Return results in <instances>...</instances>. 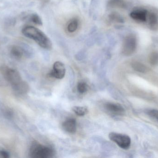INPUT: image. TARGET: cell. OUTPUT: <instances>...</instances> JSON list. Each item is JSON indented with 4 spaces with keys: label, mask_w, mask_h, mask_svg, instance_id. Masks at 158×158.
Listing matches in <instances>:
<instances>
[{
    "label": "cell",
    "mask_w": 158,
    "mask_h": 158,
    "mask_svg": "<svg viewBox=\"0 0 158 158\" xmlns=\"http://www.w3.org/2000/svg\"><path fill=\"white\" fill-rule=\"evenodd\" d=\"M0 71L16 92L19 94L24 95L29 92L28 84L22 80L20 74L16 70L3 66L0 68Z\"/></svg>",
    "instance_id": "1"
},
{
    "label": "cell",
    "mask_w": 158,
    "mask_h": 158,
    "mask_svg": "<svg viewBox=\"0 0 158 158\" xmlns=\"http://www.w3.org/2000/svg\"><path fill=\"white\" fill-rule=\"evenodd\" d=\"M22 33L29 39L35 41L38 45L44 49H52V43L44 32L36 27L27 26L23 28Z\"/></svg>",
    "instance_id": "2"
},
{
    "label": "cell",
    "mask_w": 158,
    "mask_h": 158,
    "mask_svg": "<svg viewBox=\"0 0 158 158\" xmlns=\"http://www.w3.org/2000/svg\"><path fill=\"white\" fill-rule=\"evenodd\" d=\"M55 151L50 147L45 146L38 142L32 143L30 149V156L33 158H52Z\"/></svg>",
    "instance_id": "3"
},
{
    "label": "cell",
    "mask_w": 158,
    "mask_h": 158,
    "mask_svg": "<svg viewBox=\"0 0 158 158\" xmlns=\"http://www.w3.org/2000/svg\"><path fill=\"white\" fill-rule=\"evenodd\" d=\"M137 47V39L134 34H129L124 38L123 43L122 53L126 56L132 55Z\"/></svg>",
    "instance_id": "4"
},
{
    "label": "cell",
    "mask_w": 158,
    "mask_h": 158,
    "mask_svg": "<svg viewBox=\"0 0 158 158\" xmlns=\"http://www.w3.org/2000/svg\"><path fill=\"white\" fill-rule=\"evenodd\" d=\"M109 138L120 148L124 150H127L131 147V138L126 135L111 132L109 135Z\"/></svg>",
    "instance_id": "5"
},
{
    "label": "cell",
    "mask_w": 158,
    "mask_h": 158,
    "mask_svg": "<svg viewBox=\"0 0 158 158\" xmlns=\"http://www.w3.org/2000/svg\"><path fill=\"white\" fill-rule=\"evenodd\" d=\"M66 69L64 65L60 61H56L54 64L53 69L49 73V77L57 79H62L65 75Z\"/></svg>",
    "instance_id": "6"
},
{
    "label": "cell",
    "mask_w": 158,
    "mask_h": 158,
    "mask_svg": "<svg viewBox=\"0 0 158 158\" xmlns=\"http://www.w3.org/2000/svg\"><path fill=\"white\" fill-rule=\"evenodd\" d=\"M105 108L109 113L112 115L123 116L125 114V109L120 104L109 102L105 104Z\"/></svg>",
    "instance_id": "7"
},
{
    "label": "cell",
    "mask_w": 158,
    "mask_h": 158,
    "mask_svg": "<svg viewBox=\"0 0 158 158\" xmlns=\"http://www.w3.org/2000/svg\"><path fill=\"white\" fill-rule=\"evenodd\" d=\"M148 11L144 9H137L130 14V16L134 20L138 22H146Z\"/></svg>",
    "instance_id": "8"
},
{
    "label": "cell",
    "mask_w": 158,
    "mask_h": 158,
    "mask_svg": "<svg viewBox=\"0 0 158 158\" xmlns=\"http://www.w3.org/2000/svg\"><path fill=\"white\" fill-rule=\"evenodd\" d=\"M62 127L67 132L72 134H75L77 131V122L75 119H68L64 122Z\"/></svg>",
    "instance_id": "9"
},
{
    "label": "cell",
    "mask_w": 158,
    "mask_h": 158,
    "mask_svg": "<svg viewBox=\"0 0 158 158\" xmlns=\"http://www.w3.org/2000/svg\"><path fill=\"white\" fill-rule=\"evenodd\" d=\"M25 53V49L19 45H14L10 49L11 55L16 59H19L22 58Z\"/></svg>",
    "instance_id": "10"
},
{
    "label": "cell",
    "mask_w": 158,
    "mask_h": 158,
    "mask_svg": "<svg viewBox=\"0 0 158 158\" xmlns=\"http://www.w3.org/2000/svg\"><path fill=\"white\" fill-rule=\"evenodd\" d=\"M148 26L151 29H156L157 28L158 24V17L157 15L153 12H149L148 14L147 19Z\"/></svg>",
    "instance_id": "11"
},
{
    "label": "cell",
    "mask_w": 158,
    "mask_h": 158,
    "mask_svg": "<svg viewBox=\"0 0 158 158\" xmlns=\"http://www.w3.org/2000/svg\"><path fill=\"white\" fill-rule=\"evenodd\" d=\"M108 6L111 7L125 8L127 7V3L124 0H110Z\"/></svg>",
    "instance_id": "12"
},
{
    "label": "cell",
    "mask_w": 158,
    "mask_h": 158,
    "mask_svg": "<svg viewBox=\"0 0 158 158\" xmlns=\"http://www.w3.org/2000/svg\"><path fill=\"white\" fill-rule=\"evenodd\" d=\"M73 112L79 117H83L88 113V108L86 106H74L72 108Z\"/></svg>",
    "instance_id": "13"
},
{
    "label": "cell",
    "mask_w": 158,
    "mask_h": 158,
    "mask_svg": "<svg viewBox=\"0 0 158 158\" xmlns=\"http://www.w3.org/2000/svg\"><path fill=\"white\" fill-rule=\"evenodd\" d=\"M132 67L134 70L142 73H145L148 70V68L144 65L138 61H134L131 64Z\"/></svg>",
    "instance_id": "14"
},
{
    "label": "cell",
    "mask_w": 158,
    "mask_h": 158,
    "mask_svg": "<svg viewBox=\"0 0 158 158\" xmlns=\"http://www.w3.org/2000/svg\"><path fill=\"white\" fill-rule=\"evenodd\" d=\"M109 19L111 22L120 23H123L124 22V19L123 17L117 12L111 13L109 15Z\"/></svg>",
    "instance_id": "15"
},
{
    "label": "cell",
    "mask_w": 158,
    "mask_h": 158,
    "mask_svg": "<svg viewBox=\"0 0 158 158\" xmlns=\"http://www.w3.org/2000/svg\"><path fill=\"white\" fill-rule=\"evenodd\" d=\"M79 21L77 19H74L70 21L68 25V30L69 32H74L78 28Z\"/></svg>",
    "instance_id": "16"
},
{
    "label": "cell",
    "mask_w": 158,
    "mask_h": 158,
    "mask_svg": "<svg viewBox=\"0 0 158 158\" xmlns=\"http://www.w3.org/2000/svg\"><path fill=\"white\" fill-rule=\"evenodd\" d=\"M28 19L30 22H32L35 25L41 26L42 25V21L39 15L37 14H32L28 18Z\"/></svg>",
    "instance_id": "17"
},
{
    "label": "cell",
    "mask_w": 158,
    "mask_h": 158,
    "mask_svg": "<svg viewBox=\"0 0 158 158\" xmlns=\"http://www.w3.org/2000/svg\"><path fill=\"white\" fill-rule=\"evenodd\" d=\"M148 61L153 66L158 65V53L157 52H152L148 56Z\"/></svg>",
    "instance_id": "18"
},
{
    "label": "cell",
    "mask_w": 158,
    "mask_h": 158,
    "mask_svg": "<svg viewBox=\"0 0 158 158\" xmlns=\"http://www.w3.org/2000/svg\"><path fill=\"white\" fill-rule=\"evenodd\" d=\"M77 89L78 92L80 93L83 94L87 92L88 90V86L85 83L81 82L78 83Z\"/></svg>",
    "instance_id": "19"
},
{
    "label": "cell",
    "mask_w": 158,
    "mask_h": 158,
    "mask_svg": "<svg viewBox=\"0 0 158 158\" xmlns=\"http://www.w3.org/2000/svg\"><path fill=\"white\" fill-rule=\"evenodd\" d=\"M148 114L152 118L156 121L158 122V109H151L148 112Z\"/></svg>",
    "instance_id": "20"
},
{
    "label": "cell",
    "mask_w": 158,
    "mask_h": 158,
    "mask_svg": "<svg viewBox=\"0 0 158 158\" xmlns=\"http://www.w3.org/2000/svg\"><path fill=\"white\" fill-rule=\"evenodd\" d=\"M10 157V155L7 151L4 150H0V158H8Z\"/></svg>",
    "instance_id": "21"
},
{
    "label": "cell",
    "mask_w": 158,
    "mask_h": 158,
    "mask_svg": "<svg viewBox=\"0 0 158 158\" xmlns=\"http://www.w3.org/2000/svg\"></svg>",
    "instance_id": "22"
}]
</instances>
